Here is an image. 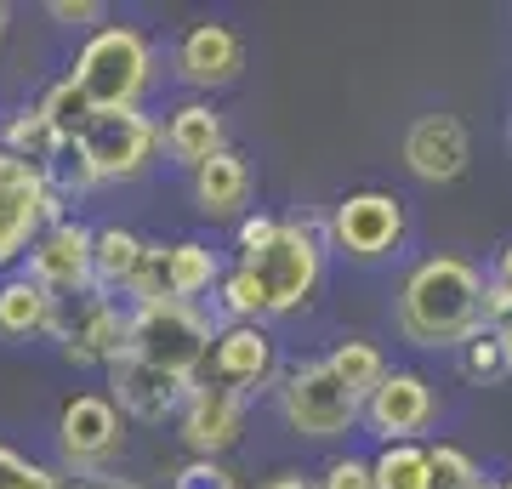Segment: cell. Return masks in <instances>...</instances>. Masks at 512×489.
Wrapping results in <instances>:
<instances>
[{
	"label": "cell",
	"instance_id": "22",
	"mask_svg": "<svg viewBox=\"0 0 512 489\" xmlns=\"http://www.w3.org/2000/svg\"><path fill=\"white\" fill-rule=\"evenodd\" d=\"M52 313H57V296L35 285V279H6L0 285V336H40L52 330Z\"/></svg>",
	"mask_w": 512,
	"mask_h": 489
},
{
	"label": "cell",
	"instance_id": "36",
	"mask_svg": "<svg viewBox=\"0 0 512 489\" xmlns=\"http://www.w3.org/2000/svg\"><path fill=\"white\" fill-rule=\"evenodd\" d=\"M57 489H143L131 478H114V472H80V478H63Z\"/></svg>",
	"mask_w": 512,
	"mask_h": 489
},
{
	"label": "cell",
	"instance_id": "5",
	"mask_svg": "<svg viewBox=\"0 0 512 489\" xmlns=\"http://www.w3.org/2000/svg\"><path fill=\"white\" fill-rule=\"evenodd\" d=\"M52 222H63V200L52 194L46 171L0 148V273L23 262Z\"/></svg>",
	"mask_w": 512,
	"mask_h": 489
},
{
	"label": "cell",
	"instance_id": "9",
	"mask_svg": "<svg viewBox=\"0 0 512 489\" xmlns=\"http://www.w3.org/2000/svg\"><path fill=\"white\" fill-rule=\"evenodd\" d=\"M92 245L97 234L86 228V222H52L46 234L29 245V268H23V279H35L46 296H80V290H92Z\"/></svg>",
	"mask_w": 512,
	"mask_h": 489
},
{
	"label": "cell",
	"instance_id": "31",
	"mask_svg": "<svg viewBox=\"0 0 512 489\" xmlns=\"http://www.w3.org/2000/svg\"><path fill=\"white\" fill-rule=\"evenodd\" d=\"M57 484L63 478L52 467H40V461L18 455L12 444H0V489H57Z\"/></svg>",
	"mask_w": 512,
	"mask_h": 489
},
{
	"label": "cell",
	"instance_id": "41",
	"mask_svg": "<svg viewBox=\"0 0 512 489\" xmlns=\"http://www.w3.org/2000/svg\"><path fill=\"white\" fill-rule=\"evenodd\" d=\"M478 489H495V484H478Z\"/></svg>",
	"mask_w": 512,
	"mask_h": 489
},
{
	"label": "cell",
	"instance_id": "23",
	"mask_svg": "<svg viewBox=\"0 0 512 489\" xmlns=\"http://www.w3.org/2000/svg\"><path fill=\"white\" fill-rule=\"evenodd\" d=\"M0 148L46 171V165L57 160V148H63V143H57V131L46 126V114H40V103H29V109H18L12 120H6V126H0Z\"/></svg>",
	"mask_w": 512,
	"mask_h": 489
},
{
	"label": "cell",
	"instance_id": "25",
	"mask_svg": "<svg viewBox=\"0 0 512 489\" xmlns=\"http://www.w3.org/2000/svg\"><path fill=\"white\" fill-rule=\"evenodd\" d=\"M370 472H376V489H433V461L421 444H387L370 461Z\"/></svg>",
	"mask_w": 512,
	"mask_h": 489
},
{
	"label": "cell",
	"instance_id": "6",
	"mask_svg": "<svg viewBox=\"0 0 512 489\" xmlns=\"http://www.w3.org/2000/svg\"><path fill=\"white\" fill-rule=\"evenodd\" d=\"M279 416L302 438H342L353 433V421H365V404L336 381L325 359H308L285 370V381H279Z\"/></svg>",
	"mask_w": 512,
	"mask_h": 489
},
{
	"label": "cell",
	"instance_id": "37",
	"mask_svg": "<svg viewBox=\"0 0 512 489\" xmlns=\"http://www.w3.org/2000/svg\"><path fill=\"white\" fill-rule=\"evenodd\" d=\"M262 489H319V484H313L308 472H274V478H268Z\"/></svg>",
	"mask_w": 512,
	"mask_h": 489
},
{
	"label": "cell",
	"instance_id": "39",
	"mask_svg": "<svg viewBox=\"0 0 512 489\" xmlns=\"http://www.w3.org/2000/svg\"><path fill=\"white\" fill-rule=\"evenodd\" d=\"M6 18H12V12H6V6H0V40H6Z\"/></svg>",
	"mask_w": 512,
	"mask_h": 489
},
{
	"label": "cell",
	"instance_id": "13",
	"mask_svg": "<svg viewBox=\"0 0 512 489\" xmlns=\"http://www.w3.org/2000/svg\"><path fill=\"white\" fill-rule=\"evenodd\" d=\"M245 433V393L217 387V381H194V393L183 404V444L200 461H217L222 450H234Z\"/></svg>",
	"mask_w": 512,
	"mask_h": 489
},
{
	"label": "cell",
	"instance_id": "26",
	"mask_svg": "<svg viewBox=\"0 0 512 489\" xmlns=\"http://www.w3.org/2000/svg\"><path fill=\"white\" fill-rule=\"evenodd\" d=\"M40 114H46V126L57 131V143H80V131L92 126L97 109L86 103V91H80L69 74H63V80H57V86L40 97Z\"/></svg>",
	"mask_w": 512,
	"mask_h": 489
},
{
	"label": "cell",
	"instance_id": "28",
	"mask_svg": "<svg viewBox=\"0 0 512 489\" xmlns=\"http://www.w3.org/2000/svg\"><path fill=\"white\" fill-rule=\"evenodd\" d=\"M461 370H467V381H501V376H512L507 370V347H501V330H478V336H467L461 342Z\"/></svg>",
	"mask_w": 512,
	"mask_h": 489
},
{
	"label": "cell",
	"instance_id": "34",
	"mask_svg": "<svg viewBox=\"0 0 512 489\" xmlns=\"http://www.w3.org/2000/svg\"><path fill=\"white\" fill-rule=\"evenodd\" d=\"M274 234H279V217H239V256L268 251Z\"/></svg>",
	"mask_w": 512,
	"mask_h": 489
},
{
	"label": "cell",
	"instance_id": "38",
	"mask_svg": "<svg viewBox=\"0 0 512 489\" xmlns=\"http://www.w3.org/2000/svg\"><path fill=\"white\" fill-rule=\"evenodd\" d=\"M495 330H501V347H507V370H512V313H507V319H501Z\"/></svg>",
	"mask_w": 512,
	"mask_h": 489
},
{
	"label": "cell",
	"instance_id": "8",
	"mask_svg": "<svg viewBox=\"0 0 512 489\" xmlns=\"http://www.w3.org/2000/svg\"><path fill=\"white\" fill-rule=\"evenodd\" d=\"M160 148V126L148 120L143 109H109V114H92V126L80 131V154L92 165L97 182H120V177H137Z\"/></svg>",
	"mask_w": 512,
	"mask_h": 489
},
{
	"label": "cell",
	"instance_id": "18",
	"mask_svg": "<svg viewBox=\"0 0 512 489\" xmlns=\"http://www.w3.org/2000/svg\"><path fill=\"white\" fill-rule=\"evenodd\" d=\"M251 200V165L239 160L234 148H222L211 160L194 171V205H200V217L222 222V217H239Z\"/></svg>",
	"mask_w": 512,
	"mask_h": 489
},
{
	"label": "cell",
	"instance_id": "24",
	"mask_svg": "<svg viewBox=\"0 0 512 489\" xmlns=\"http://www.w3.org/2000/svg\"><path fill=\"white\" fill-rule=\"evenodd\" d=\"M325 364L336 370V381H342V387H348V393H353L359 404H365L370 393L382 387V376H387L382 353H376L370 342H359V336H353V342H342V347H336V353H330Z\"/></svg>",
	"mask_w": 512,
	"mask_h": 489
},
{
	"label": "cell",
	"instance_id": "2",
	"mask_svg": "<svg viewBox=\"0 0 512 489\" xmlns=\"http://www.w3.org/2000/svg\"><path fill=\"white\" fill-rule=\"evenodd\" d=\"M148 69H154V52H148V35L131 29V23H103L80 57H74V86L86 91V103L97 114L109 109H137V97L148 86Z\"/></svg>",
	"mask_w": 512,
	"mask_h": 489
},
{
	"label": "cell",
	"instance_id": "40",
	"mask_svg": "<svg viewBox=\"0 0 512 489\" xmlns=\"http://www.w3.org/2000/svg\"><path fill=\"white\" fill-rule=\"evenodd\" d=\"M495 489H512V472H507V478H501V484H495Z\"/></svg>",
	"mask_w": 512,
	"mask_h": 489
},
{
	"label": "cell",
	"instance_id": "30",
	"mask_svg": "<svg viewBox=\"0 0 512 489\" xmlns=\"http://www.w3.org/2000/svg\"><path fill=\"white\" fill-rule=\"evenodd\" d=\"M512 313V239L495 251V268H490V279H484V325H501Z\"/></svg>",
	"mask_w": 512,
	"mask_h": 489
},
{
	"label": "cell",
	"instance_id": "11",
	"mask_svg": "<svg viewBox=\"0 0 512 489\" xmlns=\"http://www.w3.org/2000/svg\"><path fill=\"white\" fill-rule=\"evenodd\" d=\"M120 438H126V421H120L109 393H74V399L63 404V416H57V444H63V455H69L80 472L103 467V461L120 450Z\"/></svg>",
	"mask_w": 512,
	"mask_h": 489
},
{
	"label": "cell",
	"instance_id": "14",
	"mask_svg": "<svg viewBox=\"0 0 512 489\" xmlns=\"http://www.w3.org/2000/svg\"><path fill=\"white\" fill-rule=\"evenodd\" d=\"M109 393H114V410H120V416L165 421V416H183L194 381H177V376H165V370H154V364L120 353V359L109 364Z\"/></svg>",
	"mask_w": 512,
	"mask_h": 489
},
{
	"label": "cell",
	"instance_id": "4",
	"mask_svg": "<svg viewBox=\"0 0 512 489\" xmlns=\"http://www.w3.org/2000/svg\"><path fill=\"white\" fill-rule=\"evenodd\" d=\"M239 262L256 273V285L268 296V313H296L319 290V273H325V228L313 217H291L279 222L268 251L239 256Z\"/></svg>",
	"mask_w": 512,
	"mask_h": 489
},
{
	"label": "cell",
	"instance_id": "3",
	"mask_svg": "<svg viewBox=\"0 0 512 489\" xmlns=\"http://www.w3.org/2000/svg\"><path fill=\"white\" fill-rule=\"evenodd\" d=\"M211 342H217V330L194 302H154V308H131L126 319V353L177 381L200 376Z\"/></svg>",
	"mask_w": 512,
	"mask_h": 489
},
{
	"label": "cell",
	"instance_id": "19",
	"mask_svg": "<svg viewBox=\"0 0 512 489\" xmlns=\"http://www.w3.org/2000/svg\"><path fill=\"white\" fill-rule=\"evenodd\" d=\"M160 137H165V154L171 160L188 165V171H200L211 154H222V114L211 103H183V109H171Z\"/></svg>",
	"mask_w": 512,
	"mask_h": 489
},
{
	"label": "cell",
	"instance_id": "29",
	"mask_svg": "<svg viewBox=\"0 0 512 489\" xmlns=\"http://www.w3.org/2000/svg\"><path fill=\"white\" fill-rule=\"evenodd\" d=\"M427 461H433V489H478L484 484V478H478V461L461 450V444H433Z\"/></svg>",
	"mask_w": 512,
	"mask_h": 489
},
{
	"label": "cell",
	"instance_id": "16",
	"mask_svg": "<svg viewBox=\"0 0 512 489\" xmlns=\"http://www.w3.org/2000/svg\"><path fill=\"white\" fill-rule=\"evenodd\" d=\"M239 69H245V40L228 29V23H194L183 40H177V74L200 91H222L234 86Z\"/></svg>",
	"mask_w": 512,
	"mask_h": 489
},
{
	"label": "cell",
	"instance_id": "35",
	"mask_svg": "<svg viewBox=\"0 0 512 489\" xmlns=\"http://www.w3.org/2000/svg\"><path fill=\"white\" fill-rule=\"evenodd\" d=\"M46 18H57V23H103L109 6H103V0H52Z\"/></svg>",
	"mask_w": 512,
	"mask_h": 489
},
{
	"label": "cell",
	"instance_id": "21",
	"mask_svg": "<svg viewBox=\"0 0 512 489\" xmlns=\"http://www.w3.org/2000/svg\"><path fill=\"white\" fill-rule=\"evenodd\" d=\"M165 285H171V302H194L200 290L222 285L217 251L200 245V239H177V245H165Z\"/></svg>",
	"mask_w": 512,
	"mask_h": 489
},
{
	"label": "cell",
	"instance_id": "33",
	"mask_svg": "<svg viewBox=\"0 0 512 489\" xmlns=\"http://www.w3.org/2000/svg\"><path fill=\"white\" fill-rule=\"evenodd\" d=\"M319 489H376V472H370V461H359V455H342V461L325 467Z\"/></svg>",
	"mask_w": 512,
	"mask_h": 489
},
{
	"label": "cell",
	"instance_id": "17",
	"mask_svg": "<svg viewBox=\"0 0 512 489\" xmlns=\"http://www.w3.org/2000/svg\"><path fill=\"white\" fill-rule=\"evenodd\" d=\"M467 154H473V143H467V126L456 114H421L404 131V165L421 182H456L467 171Z\"/></svg>",
	"mask_w": 512,
	"mask_h": 489
},
{
	"label": "cell",
	"instance_id": "15",
	"mask_svg": "<svg viewBox=\"0 0 512 489\" xmlns=\"http://www.w3.org/2000/svg\"><path fill=\"white\" fill-rule=\"evenodd\" d=\"M205 381L234 387V393H256L274 381V336L262 325H222L205 359Z\"/></svg>",
	"mask_w": 512,
	"mask_h": 489
},
{
	"label": "cell",
	"instance_id": "20",
	"mask_svg": "<svg viewBox=\"0 0 512 489\" xmlns=\"http://www.w3.org/2000/svg\"><path fill=\"white\" fill-rule=\"evenodd\" d=\"M148 256V239H137L131 228H103L92 245V290H131V279H137V268H143Z\"/></svg>",
	"mask_w": 512,
	"mask_h": 489
},
{
	"label": "cell",
	"instance_id": "12",
	"mask_svg": "<svg viewBox=\"0 0 512 489\" xmlns=\"http://www.w3.org/2000/svg\"><path fill=\"white\" fill-rule=\"evenodd\" d=\"M433 410H439V399H433L427 376H416V370H387L382 387L365 399V427L382 444H416V433L433 421Z\"/></svg>",
	"mask_w": 512,
	"mask_h": 489
},
{
	"label": "cell",
	"instance_id": "1",
	"mask_svg": "<svg viewBox=\"0 0 512 489\" xmlns=\"http://www.w3.org/2000/svg\"><path fill=\"white\" fill-rule=\"evenodd\" d=\"M399 330L410 347H461L484 330V273L461 256H427L399 290Z\"/></svg>",
	"mask_w": 512,
	"mask_h": 489
},
{
	"label": "cell",
	"instance_id": "7",
	"mask_svg": "<svg viewBox=\"0 0 512 489\" xmlns=\"http://www.w3.org/2000/svg\"><path fill=\"white\" fill-rule=\"evenodd\" d=\"M126 319L131 313H120L103 290H80V296H57L52 336L63 342L69 364H114L126 353Z\"/></svg>",
	"mask_w": 512,
	"mask_h": 489
},
{
	"label": "cell",
	"instance_id": "27",
	"mask_svg": "<svg viewBox=\"0 0 512 489\" xmlns=\"http://www.w3.org/2000/svg\"><path fill=\"white\" fill-rule=\"evenodd\" d=\"M222 313H228V325H256V319H268V296L256 285V273L239 262L234 273H222Z\"/></svg>",
	"mask_w": 512,
	"mask_h": 489
},
{
	"label": "cell",
	"instance_id": "10",
	"mask_svg": "<svg viewBox=\"0 0 512 489\" xmlns=\"http://www.w3.org/2000/svg\"><path fill=\"white\" fill-rule=\"evenodd\" d=\"M330 239L348 256H359V262H376V256H387L404 239V205L393 194H382V188H359V194H348L336 205Z\"/></svg>",
	"mask_w": 512,
	"mask_h": 489
},
{
	"label": "cell",
	"instance_id": "32",
	"mask_svg": "<svg viewBox=\"0 0 512 489\" xmlns=\"http://www.w3.org/2000/svg\"><path fill=\"white\" fill-rule=\"evenodd\" d=\"M171 489H239V484H234V472L222 467V461H200V455H194V461L177 467Z\"/></svg>",
	"mask_w": 512,
	"mask_h": 489
}]
</instances>
